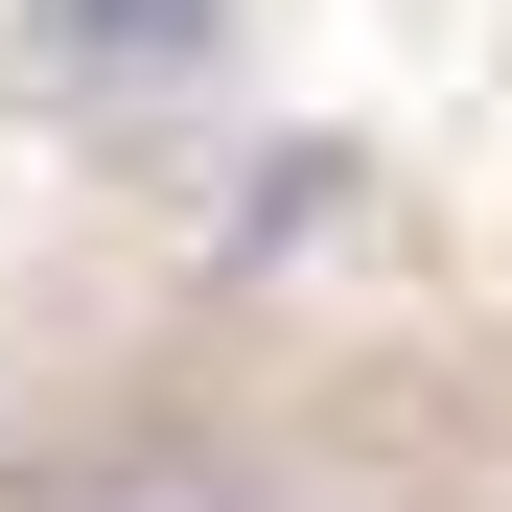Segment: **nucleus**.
<instances>
[{
	"label": "nucleus",
	"instance_id": "f257e3e1",
	"mask_svg": "<svg viewBox=\"0 0 512 512\" xmlns=\"http://www.w3.org/2000/svg\"><path fill=\"white\" fill-rule=\"evenodd\" d=\"M24 24H47V70L94 117H140V94H187V70L233 47V0H24Z\"/></svg>",
	"mask_w": 512,
	"mask_h": 512
},
{
	"label": "nucleus",
	"instance_id": "f03ea898",
	"mask_svg": "<svg viewBox=\"0 0 512 512\" xmlns=\"http://www.w3.org/2000/svg\"><path fill=\"white\" fill-rule=\"evenodd\" d=\"M0 512H256V466H233V443H187V419H140V443H70V466H24Z\"/></svg>",
	"mask_w": 512,
	"mask_h": 512
},
{
	"label": "nucleus",
	"instance_id": "7ed1b4c3",
	"mask_svg": "<svg viewBox=\"0 0 512 512\" xmlns=\"http://www.w3.org/2000/svg\"><path fill=\"white\" fill-rule=\"evenodd\" d=\"M303 233H350V163H326V140H280V163L233 187V280H280Z\"/></svg>",
	"mask_w": 512,
	"mask_h": 512
}]
</instances>
